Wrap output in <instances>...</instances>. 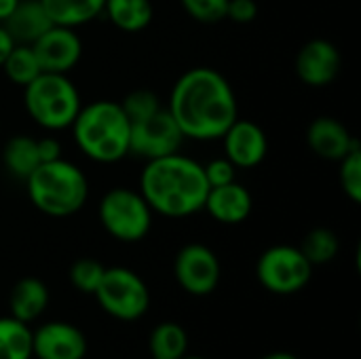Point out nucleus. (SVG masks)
Here are the masks:
<instances>
[{
    "label": "nucleus",
    "mask_w": 361,
    "mask_h": 359,
    "mask_svg": "<svg viewBox=\"0 0 361 359\" xmlns=\"http://www.w3.org/2000/svg\"><path fill=\"white\" fill-rule=\"evenodd\" d=\"M220 140L224 142V157L237 169H252L260 165L269 152V140L264 129L247 118L237 116Z\"/></svg>",
    "instance_id": "obj_12"
},
{
    "label": "nucleus",
    "mask_w": 361,
    "mask_h": 359,
    "mask_svg": "<svg viewBox=\"0 0 361 359\" xmlns=\"http://www.w3.org/2000/svg\"><path fill=\"white\" fill-rule=\"evenodd\" d=\"M184 11L199 23H218L226 19L228 0H180Z\"/></svg>",
    "instance_id": "obj_29"
},
{
    "label": "nucleus",
    "mask_w": 361,
    "mask_h": 359,
    "mask_svg": "<svg viewBox=\"0 0 361 359\" xmlns=\"http://www.w3.org/2000/svg\"><path fill=\"white\" fill-rule=\"evenodd\" d=\"M140 193L152 212L165 218H188L203 209L209 184L199 161L173 152L146 161Z\"/></svg>",
    "instance_id": "obj_2"
},
{
    "label": "nucleus",
    "mask_w": 361,
    "mask_h": 359,
    "mask_svg": "<svg viewBox=\"0 0 361 359\" xmlns=\"http://www.w3.org/2000/svg\"><path fill=\"white\" fill-rule=\"evenodd\" d=\"M47 305H49V290H47L44 281H40L38 277L19 279L8 294L11 317L19 320L23 324L38 320L44 313Z\"/></svg>",
    "instance_id": "obj_18"
},
{
    "label": "nucleus",
    "mask_w": 361,
    "mask_h": 359,
    "mask_svg": "<svg viewBox=\"0 0 361 359\" xmlns=\"http://www.w3.org/2000/svg\"><path fill=\"white\" fill-rule=\"evenodd\" d=\"M36 148H38V157H40V163H49V161H55L61 157V144L55 140V138H42V140H36Z\"/></svg>",
    "instance_id": "obj_32"
},
{
    "label": "nucleus",
    "mask_w": 361,
    "mask_h": 359,
    "mask_svg": "<svg viewBox=\"0 0 361 359\" xmlns=\"http://www.w3.org/2000/svg\"><path fill=\"white\" fill-rule=\"evenodd\" d=\"M150 0H106L104 15L123 32H140L152 21Z\"/></svg>",
    "instance_id": "obj_20"
},
{
    "label": "nucleus",
    "mask_w": 361,
    "mask_h": 359,
    "mask_svg": "<svg viewBox=\"0 0 361 359\" xmlns=\"http://www.w3.org/2000/svg\"><path fill=\"white\" fill-rule=\"evenodd\" d=\"M106 267L93 258H80L70 267V281L82 294H95Z\"/></svg>",
    "instance_id": "obj_26"
},
{
    "label": "nucleus",
    "mask_w": 361,
    "mask_h": 359,
    "mask_svg": "<svg viewBox=\"0 0 361 359\" xmlns=\"http://www.w3.org/2000/svg\"><path fill=\"white\" fill-rule=\"evenodd\" d=\"M341 250L338 237L334 231L330 229H313L311 233H307V237L302 239L300 252L307 256V260L315 267V264H328L336 258Z\"/></svg>",
    "instance_id": "obj_25"
},
{
    "label": "nucleus",
    "mask_w": 361,
    "mask_h": 359,
    "mask_svg": "<svg viewBox=\"0 0 361 359\" xmlns=\"http://www.w3.org/2000/svg\"><path fill=\"white\" fill-rule=\"evenodd\" d=\"M23 104L30 118L47 131L72 127L82 106L80 93L68 74L55 72H40L30 85H25Z\"/></svg>",
    "instance_id": "obj_5"
},
{
    "label": "nucleus",
    "mask_w": 361,
    "mask_h": 359,
    "mask_svg": "<svg viewBox=\"0 0 361 359\" xmlns=\"http://www.w3.org/2000/svg\"><path fill=\"white\" fill-rule=\"evenodd\" d=\"M30 47L42 72L68 74L82 57V42L74 28L51 25Z\"/></svg>",
    "instance_id": "obj_11"
},
{
    "label": "nucleus",
    "mask_w": 361,
    "mask_h": 359,
    "mask_svg": "<svg viewBox=\"0 0 361 359\" xmlns=\"http://www.w3.org/2000/svg\"><path fill=\"white\" fill-rule=\"evenodd\" d=\"M341 63L343 59L334 42L313 38L296 55V74L309 87H326L338 76Z\"/></svg>",
    "instance_id": "obj_14"
},
{
    "label": "nucleus",
    "mask_w": 361,
    "mask_h": 359,
    "mask_svg": "<svg viewBox=\"0 0 361 359\" xmlns=\"http://www.w3.org/2000/svg\"><path fill=\"white\" fill-rule=\"evenodd\" d=\"M17 2H19V0H0V23L11 15V11L15 8Z\"/></svg>",
    "instance_id": "obj_34"
},
{
    "label": "nucleus",
    "mask_w": 361,
    "mask_h": 359,
    "mask_svg": "<svg viewBox=\"0 0 361 359\" xmlns=\"http://www.w3.org/2000/svg\"><path fill=\"white\" fill-rule=\"evenodd\" d=\"M203 174H205L209 188H214V186H224V184L235 182L237 167L226 157H220V159H214L207 165H203Z\"/></svg>",
    "instance_id": "obj_30"
},
{
    "label": "nucleus",
    "mask_w": 361,
    "mask_h": 359,
    "mask_svg": "<svg viewBox=\"0 0 361 359\" xmlns=\"http://www.w3.org/2000/svg\"><path fill=\"white\" fill-rule=\"evenodd\" d=\"M256 17H258L256 0H228L226 19H231L235 23H252Z\"/></svg>",
    "instance_id": "obj_31"
},
{
    "label": "nucleus",
    "mask_w": 361,
    "mask_h": 359,
    "mask_svg": "<svg viewBox=\"0 0 361 359\" xmlns=\"http://www.w3.org/2000/svg\"><path fill=\"white\" fill-rule=\"evenodd\" d=\"M0 68L4 70L6 78L19 87L30 85L42 72L30 44H15Z\"/></svg>",
    "instance_id": "obj_24"
},
{
    "label": "nucleus",
    "mask_w": 361,
    "mask_h": 359,
    "mask_svg": "<svg viewBox=\"0 0 361 359\" xmlns=\"http://www.w3.org/2000/svg\"><path fill=\"white\" fill-rule=\"evenodd\" d=\"M72 133L78 150L95 163L110 165L129 154L131 121L121 102L97 99L80 106L72 123Z\"/></svg>",
    "instance_id": "obj_3"
},
{
    "label": "nucleus",
    "mask_w": 361,
    "mask_h": 359,
    "mask_svg": "<svg viewBox=\"0 0 361 359\" xmlns=\"http://www.w3.org/2000/svg\"><path fill=\"white\" fill-rule=\"evenodd\" d=\"M307 142L311 150L324 161H341L353 148L360 146L357 138L334 116H319L307 129Z\"/></svg>",
    "instance_id": "obj_15"
},
{
    "label": "nucleus",
    "mask_w": 361,
    "mask_h": 359,
    "mask_svg": "<svg viewBox=\"0 0 361 359\" xmlns=\"http://www.w3.org/2000/svg\"><path fill=\"white\" fill-rule=\"evenodd\" d=\"M104 231L123 243L142 241L152 226V209L140 190L116 186L108 190L97 207Z\"/></svg>",
    "instance_id": "obj_6"
},
{
    "label": "nucleus",
    "mask_w": 361,
    "mask_h": 359,
    "mask_svg": "<svg viewBox=\"0 0 361 359\" xmlns=\"http://www.w3.org/2000/svg\"><path fill=\"white\" fill-rule=\"evenodd\" d=\"M53 25L78 28L104 13L106 0H40Z\"/></svg>",
    "instance_id": "obj_19"
},
{
    "label": "nucleus",
    "mask_w": 361,
    "mask_h": 359,
    "mask_svg": "<svg viewBox=\"0 0 361 359\" xmlns=\"http://www.w3.org/2000/svg\"><path fill=\"white\" fill-rule=\"evenodd\" d=\"M252 195L245 186L231 182L209 188L203 209L220 224H241L252 214Z\"/></svg>",
    "instance_id": "obj_16"
},
{
    "label": "nucleus",
    "mask_w": 361,
    "mask_h": 359,
    "mask_svg": "<svg viewBox=\"0 0 361 359\" xmlns=\"http://www.w3.org/2000/svg\"><path fill=\"white\" fill-rule=\"evenodd\" d=\"M180 359H207V358H201V355H184V358Z\"/></svg>",
    "instance_id": "obj_36"
},
{
    "label": "nucleus",
    "mask_w": 361,
    "mask_h": 359,
    "mask_svg": "<svg viewBox=\"0 0 361 359\" xmlns=\"http://www.w3.org/2000/svg\"><path fill=\"white\" fill-rule=\"evenodd\" d=\"M148 349L152 359H180L188 351V334L180 324L163 322L148 339Z\"/></svg>",
    "instance_id": "obj_22"
},
{
    "label": "nucleus",
    "mask_w": 361,
    "mask_h": 359,
    "mask_svg": "<svg viewBox=\"0 0 361 359\" xmlns=\"http://www.w3.org/2000/svg\"><path fill=\"white\" fill-rule=\"evenodd\" d=\"M121 106H123V110L131 123L142 121V118H146V116H150L163 108L159 95L150 89H135V91L127 93L125 99L121 102Z\"/></svg>",
    "instance_id": "obj_28"
},
{
    "label": "nucleus",
    "mask_w": 361,
    "mask_h": 359,
    "mask_svg": "<svg viewBox=\"0 0 361 359\" xmlns=\"http://www.w3.org/2000/svg\"><path fill=\"white\" fill-rule=\"evenodd\" d=\"M32 330L15 317H0V359H32Z\"/></svg>",
    "instance_id": "obj_23"
},
{
    "label": "nucleus",
    "mask_w": 361,
    "mask_h": 359,
    "mask_svg": "<svg viewBox=\"0 0 361 359\" xmlns=\"http://www.w3.org/2000/svg\"><path fill=\"white\" fill-rule=\"evenodd\" d=\"M260 359H298L294 353H288V351H275V353H269Z\"/></svg>",
    "instance_id": "obj_35"
},
{
    "label": "nucleus",
    "mask_w": 361,
    "mask_h": 359,
    "mask_svg": "<svg viewBox=\"0 0 361 359\" xmlns=\"http://www.w3.org/2000/svg\"><path fill=\"white\" fill-rule=\"evenodd\" d=\"M180 127L184 140H220L239 116L237 95L214 68L186 70L173 85L165 106Z\"/></svg>",
    "instance_id": "obj_1"
},
{
    "label": "nucleus",
    "mask_w": 361,
    "mask_h": 359,
    "mask_svg": "<svg viewBox=\"0 0 361 359\" xmlns=\"http://www.w3.org/2000/svg\"><path fill=\"white\" fill-rule=\"evenodd\" d=\"M256 277L264 290L290 296L305 290L313 277V264L294 245H273L256 262Z\"/></svg>",
    "instance_id": "obj_8"
},
{
    "label": "nucleus",
    "mask_w": 361,
    "mask_h": 359,
    "mask_svg": "<svg viewBox=\"0 0 361 359\" xmlns=\"http://www.w3.org/2000/svg\"><path fill=\"white\" fill-rule=\"evenodd\" d=\"M220 260L203 243L184 245L173 260V275L180 288L192 296H207L220 284Z\"/></svg>",
    "instance_id": "obj_10"
},
{
    "label": "nucleus",
    "mask_w": 361,
    "mask_h": 359,
    "mask_svg": "<svg viewBox=\"0 0 361 359\" xmlns=\"http://www.w3.org/2000/svg\"><path fill=\"white\" fill-rule=\"evenodd\" d=\"M2 161L11 176L25 180L40 165L36 140L32 135H13L2 150Z\"/></svg>",
    "instance_id": "obj_21"
},
{
    "label": "nucleus",
    "mask_w": 361,
    "mask_h": 359,
    "mask_svg": "<svg viewBox=\"0 0 361 359\" xmlns=\"http://www.w3.org/2000/svg\"><path fill=\"white\" fill-rule=\"evenodd\" d=\"M2 25L17 44H32L53 25V21L49 19L40 0H19Z\"/></svg>",
    "instance_id": "obj_17"
},
{
    "label": "nucleus",
    "mask_w": 361,
    "mask_h": 359,
    "mask_svg": "<svg viewBox=\"0 0 361 359\" xmlns=\"http://www.w3.org/2000/svg\"><path fill=\"white\" fill-rule=\"evenodd\" d=\"M17 42L13 40V36L6 32V28L0 23V66L4 63V59L8 57V53L13 51V47H15Z\"/></svg>",
    "instance_id": "obj_33"
},
{
    "label": "nucleus",
    "mask_w": 361,
    "mask_h": 359,
    "mask_svg": "<svg viewBox=\"0 0 361 359\" xmlns=\"http://www.w3.org/2000/svg\"><path fill=\"white\" fill-rule=\"evenodd\" d=\"M182 142H184V135L180 127L176 125L173 116L169 114L167 108H161L154 114L131 123L129 154L152 161V159L180 152Z\"/></svg>",
    "instance_id": "obj_9"
},
{
    "label": "nucleus",
    "mask_w": 361,
    "mask_h": 359,
    "mask_svg": "<svg viewBox=\"0 0 361 359\" xmlns=\"http://www.w3.org/2000/svg\"><path fill=\"white\" fill-rule=\"evenodd\" d=\"M23 182L32 205L51 218H68L80 212L89 197L85 171L61 157L40 163Z\"/></svg>",
    "instance_id": "obj_4"
},
{
    "label": "nucleus",
    "mask_w": 361,
    "mask_h": 359,
    "mask_svg": "<svg viewBox=\"0 0 361 359\" xmlns=\"http://www.w3.org/2000/svg\"><path fill=\"white\" fill-rule=\"evenodd\" d=\"M32 355L36 359H85L87 339L68 322H47L32 332Z\"/></svg>",
    "instance_id": "obj_13"
},
{
    "label": "nucleus",
    "mask_w": 361,
    "mask_h": 359,
    "mask_svg": "<svg viewBox=\"0 0 361 359\" xmlns=\"http://www.w3.org/2000/svg\"><path fill=\"white\" fill-rule=\"evenodd\" d=\"M341 169H338V180H341V188L345 190V195L353 201L361 203V148H353L347 157H343L341 161Z\"/></svg>",
    "instance_id": "obj_27"
},
{
    "label": "nucleus",
    "mask_w": 361,
    "mask_h": 359,
    "mask_svg": "<svg viewBox=\"0 0 361 359\" xmlns=\"http://www.w3.org/2000/svg\"><path fill=\"white\" fill-rule=\"evenodd\" d=\"M110 317L118 322H137L150 307V292L146 281L131 269L110 267L93 294Z\"/></svg>",
    "instance_id": "obj_7"
}]
</instances>
